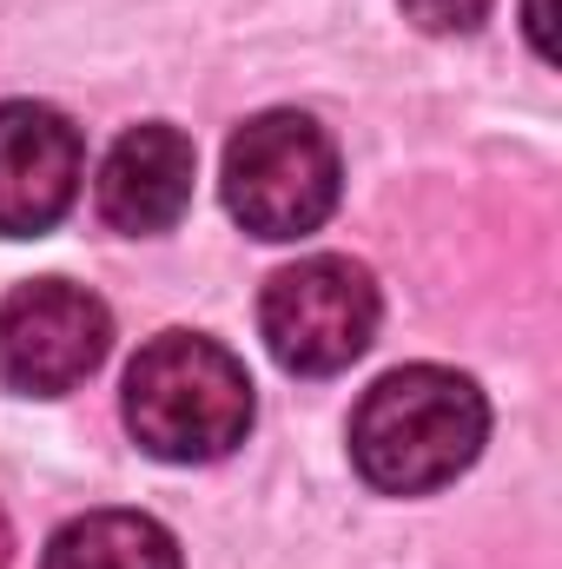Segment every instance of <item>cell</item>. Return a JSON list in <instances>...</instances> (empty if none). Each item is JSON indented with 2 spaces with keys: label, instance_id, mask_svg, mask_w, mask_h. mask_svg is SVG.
<instances>
[{
  "label": "cell",
  "instance_id": "11",
  "mask_svg": "<svg viewBox=\"0 0 562 569\" xmlns=\"http://www.w3.org/2000/svg\"><path fill=\"white\" fill-rule=\"evenodd\" d=\"M7 557H13V530H7V517H0V569H7Z\"/></svg>",
  "mask_w": 562,
  "mask_h": 569
},
{
  "label": "cell",
  "instance_id": "3",
  "mask_svg": "<svg viewBox=\"0 0 562 569\" xmlns=\"http://www.w3.org/2000/svg\"><path fill=\"white\" fill-rule=\"evenodd\" d=\"M219 179H225V212L252 239H272V246L318 232L338 206V186H344L331 133L311 113H291V107L245 120L225 146Z\"/></svg>",
  "mask_w": 562,
  "mask_h": 569
},
{
  "label": "cell",
  "instance_id": "1",
  "mask_svg": "<svg viewBox=\"0 0 562 569\" xmlns=\"http://www.w3.org/2000/svg\"><path fill=\"white\" fill-rule=\"evenodd\" d=\"M490 437V405L463 371L404 365L378 378L351 418V463L384 497H423L456 483Z\"/></svg>",
  "mask_w": 562,
  "mask_h": 569
},
{
  "label": "cell",
  "instance_id": "6",
  "mask_svg": "<svg viewBox=\"0 0 562 569\" xmlns=\"http://www.w3.org/2000/svg\"><path fill=\"white\" fill-rule=\"evenodd\" d=\"M80 179H87V146L60 107H40V100L0 107V232L7 239L53 232L73 212Z\"/></svg>",
  "mask_w": 562,
  "mask_h": 569
},
{
  "label": "cell",
  "instance_id": "7",
  "mask_svg": "<svg viewBox=\"0 0 562 569\" xmlns=\"http://www.w3.org/2000/svg\"><path fill=\"white\" fill-rule=\"evenodd\" d=\"M192 179H199L192 140L165 120H145L133 133H120L100 166V219L127 239H152L185 219Z\"/></svg>",
  "mask_w": 562,
  "mask_h": 569
},
{
  "label": "cell",
  "instance_id": "10",
  "mask_svg": "<svg viewBox=\"0 0 562 569\" xmlns=\"http://www.w3.org/2000/svg\"><path fill=\"white\" fill-rule=\"evenodd\" d=\"M523 27H530V47L543 60H556V20H550V0H523Z\"/></svg>",
  "mask_w": 562,
  "mask_h": 569
},
{
  "label": "cell",
  "instance_id": "2",
  "mask_svg": "<svg viewBox=\"0 0 562 569\" xmlns=\"http://www.w3.org/2000/svg\"><path fill=\"white\" fill-rule=\"evenodd\" d=\"M127 430L159 463H212L252 430V378L219 338L165 331L127 371Z\"/></svg>",
  "mask_w": 562,
  "mask_h": 569
},
{
  "label": "cell",
  "instance_id": "4",
  "mask_svg": "<svg viewBox=\"0 0 562 569\" xmlns=\"http://www.w3.org/2000/svg\"><path fill=\"white\" fill-rule=\"evenodd\" d=\"M259 331L284 371L298 378H331L358 365L378 338V284L351 259H298L259 298Z\"/></svg>",
  "mask_w": 562,
  "mask_h": 569
},
{
  "label": "cell",
  "instance_id": "8",
  "mask_svg": "<svg viewBox=\"0 0 562 569\" xmlns=\"http://www.w3.org/2000/svg\"><path fill=\"white\" fill-rule=\"evenodd\" d=\"M40 569H179V543L140 510H87L53 530Z\"/></svg>",
  "mask_w": 562,
  "mask_h": 569
},
{
  "label": "cell",
  "instance_id": "5",
  "mask_svg": "<svg viewBox=\"0 0 562 569\" xmlns=\"http://www.w3.org/2000/svg\"><path fill=\"white\" fill-rule=\"evenodd\" d=\"M113 318L87 284L33 279L0 298V385L20 398H60L100 371Z\"/></svg>",
  "mask_w": 562,
  "mask_h": 569
},
{
  "label": "cell",
  "instance_id": "9",
  "mask_svg": "<svg viewBox=\"0 0 562 569\" xmlns=\"http://www.w3.org/2000/svg\"><path fill=\"white\" fill-rule=\"evenodd\" d=\"M496 0H404V13L418 20L423 33H476L490 20Z\"/></svg>",
  "mask_w": 562,
  "mask_h": 569
}]
</instances>
